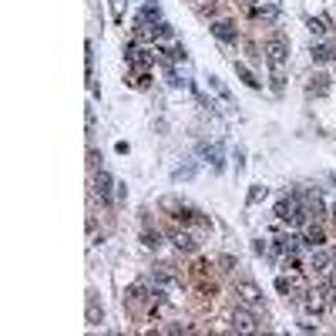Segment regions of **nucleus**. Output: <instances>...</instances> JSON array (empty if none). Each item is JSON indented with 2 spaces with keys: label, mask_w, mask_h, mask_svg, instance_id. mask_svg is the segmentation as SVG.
Listing matches in <instances>:
<instances>
[{
  "label": "nucleus",
  "mask_w": 336,
  "mask_h": 336,
  "mask_svg": "<svg viewBox=\"0 0 336 336\" xmlns=\"http://www.w3.org/2000/svg\"><path fill=\"white\" fill-rule=\"evenodd\" d=\"M276 215L282 219V222H306V212H303V205H299V199H282L279 205H276Z\"/></svg>",
  "instance_id": "obj_1"
},
{
  "label": "nucleus",
  "mask_w": 336,
  "mask_h": 336,
  "mask_svg": "<svg viewBox=\"0 0 336 336\" xmlns=\"http://www.w3.org/2000/svg\"><path fill=\"white\" fill-rule=\"evenodd\" d=\"M235 296H239L246 306H259V303H262V293H259V286H256V282H249V279L235 282Z\"/></svg>",
  "instance_id": "obj_2"
},
{
  "label": "nucleus",
  "mask_w": 336,
  "mask_h": 336,
  "mask_svg": "<svg viewBox=\"0 0 336 336\" xmlns=\"http://www.w3.org/2000/svg\"><path fill=\"white\" fill-rule=\"evenodd\" d=\"M232 329H239V333H256L259 323H256V316H252L249 309H235L232 313Z\"/></svg>",
  "instance_id": "obj_3"
},
{
  "label": "nucleus",
  "mask_w": 336,
  "mask_h": 336,
  "mask_svg": "<svg viewBox=\"0 0 336 336\" xmlns=\"http://www.w3.org/2000/svg\"><path fill=\"white\" fill-rule=\"evenodd\" d=\"M266 61H269L272 67H282V61H286V44H282L279 37L266 44Z\"/></svg>",
  "instance_id": "obj_4"
},
{
  "label": "nucleus",
  "mask_w": 336,
  "mask_h": 336,
  "mask_svg": "<svg viewBox=\"0 0 336 336\" xmlns=\"http://www.w3.org/2000/svg\"><path fill=\"white\" fill-rule=\"evenodd\" d=\"M212 34H215L219 40H225V44H235V40H239V31H235V24H229V20H215V24H212Z\"/></svg>",
  "instance_id": "obj_5"
},
{
  "label": "nucleus",
  "mask_w": 336,
  "mask_h": 336,
  "mask_svg": "<svg viewBox=\"0 0 336 336\" xmlns=\"http://www.w3.org/2000/svg\"><path fill=\"white\" fill-rule=\"evenodd\" d=\"M155 54H161V51H158V47H155V51H138V47H131V51H128V64L148 67V64H155Z\"/></svg>",
  "instance_id": "obj_6"
},
{
  "label": "nucleus",
  "mask_w": 336,
  "mask_h": 336,
  "mask_svg": "<svg viewBox=\"0 0 336 336\" xmlns=\"http://www.w3.org/2000/svg\"><path fill=\"white\" fill-rule=\"evenodd\" d=\"M172 242H175L178 252H195V239L188 232H175V235H172Z\"/></svg>",
  "instance_id": "obj_7"
},
{
  "label": "nucleus",
  "mask_w": 336,
  "mask_h": 336,
  "mask_svg": "<svg viewBox=\"0 0 336 336\" xmlns=\"http://www.w3.org/2000/svg\"><path fill=\"white\" fill-rule=\"evenodd\" d=\"M256 17L262 24H272V20H279V4H266V7L256 10Z\"/></svg>",
  "instance_id": "obj_8"
},
{
  "label": "nucleus",
  "mask_w": 336,
  "mask_h": 336,
  "mask_svg": "<svg viewBox=\"0 0 336 336\" xmlns=\"http://www.w3.org/2000/svg\"><path fill=\"white\" fill-rule=\"evenodd\" d=\"M94 188H98V195H101V199H108V195H111V175H108V172H101V175L94 178Z\"/></svg>",
  "instance_id": "obj_9"
},
{
  "label": "nucleus",
  "mask_w": 336,
  "mask_h": 336,
  "mask_svg": "<svg viewBox=\"0 0 336 336\" xmlns=\"http://www.w3.org/2000/svg\"><path fill=\"white\" fill-rule=\"evenodd\" d=\"M125 296H128V303H145V299L152 296V293H148V289H145L141 282H135V286H131L128 293H125Z\"/></svg>",
  "instance_id": "obj_10"
},
{
  "label": "nucleus",
  "mask_w": 336,
  "mask_h": 336,
  "mask_svg": "<svg viewBox=\"0 0 336 336\" xmlns=\"http://www.w3.org/2000/svg\"><path fill=\"white\" fill-rule=\"evenodd\" d=\"M329 262H333V256H329V252H313V269L316 272H323V269H329Z\"/></svg>",
  "instance_id": "obj_11"
},
{
  "label": "nucleus",
  "mask_w": 336,
  "mask_h": 336,
  "mask_svg": "<svg viewBox=\"0 0 336 336\" xmlns=\"http://www.w3.org/2000/svg\"><path fill=\"white\" fill-rule=\"evenodd\" d=\"M152 276H155V282H158V286H168V282H175V276L168 272V266H158Z\"/></svg>",
  "instance_id": "obj_12"
},
{
  "label": "nucleus",
  "mask_w": 336,
  "mask_h": 336,
  "mask_svg": "<svg viewBox=\"0 0 336 336\" xmlns=\"http://www.w3.org/2000/svg\"><path fill=\"white\" fill-rule=\"evenodd\" d=\"M329 57H333V51H329L326 44H313V61H320V64H323V61H329Z\"/></svg>",
  "instance_id": "obj_13"
},
{
  "label": "nucleus",
  "mask_w": 336,
  "mask_h": 336,
  "mask_svg": "<svg viewBox=\"0 0 336 336\" xmlns=\"http://www.w3.org/2000/svg\"><path fill=\"white\" fill-rule=\"evenodd\" d=\"M235 71H239V78H242V81H246L249 88H259V81H256V78H252V71H249V67H246V64H235Z\"/></svg>",
  "instance_id": "obj_14"
},
{
  "label": "nucleus",
  "mask_w": 336,
  "mask_h": 336,
  "mask_svg": "<svg viewBox=\"0 0 336 336\" xmlns=\"http://www.w3.org/2000/svg\"><path fill=\"white\" fill-rule=\"evenodd\" d=\"M320 242H323L320 229H306V246H320Z\"/></svg>",
  "instance_id": "obj_15"
},
{
  "label": "nucleus",
  "mask_w": 336,
  "mask_h": 336,
  "mask_svg": "<svg viewBox=\"0 0 336 336\" xmlns=\"http://www.w3.org/2000/svg\"><path fill=\"white\" fill-rule=\"evenodd\" d=\"M309 31L316 34V37H323V34H326V24H323V20H316V17H313V20H309Z\"/></svg>",
  "instance_id": "obj_16"
},
{
  "label": "nucleus",
  "mask_w": 336,
  "mask_h": 336,
  "mask_svg": "<svg viewBox=\"0 0 336 336\" xmlns=\"http://www.w3.org/2000/svg\"><path fill=\"white\" fill-rule=\"evenodd\" d=\"M145 246H148V249H158V246H161V235H158V232H155V235L148 232V235H145Z\"/></svg>",
  "instance_id": "obj_17"
},
{
  "label": "nucleus",
  "mask_w": 336,
  "mask_h": 336,
  "mask_svg": "<svg viewBox=\"0 0 336 336\" xmlns=\"http://www.w3.org/2000/svg\"><path fill=\"white\" fill-rule=\"evenodd\" d=\"M259 199H266V188H262V185H256V188L249 192V202H259Z\"/></svg>",
  "instance_id": "obj_18"
},
{
  "label": "nucleus",
  "mask_w": 336,
  "mask_h": 336,
  "mask_svg": "<svg viewBox=\"0 0 336 336\" xmlns=\"http://www.w3.org/2000/svg\"><path fill=\"white\" fill-rule=\"evenodd\" d=\"M199 4H205V7H212V4H215V0H199Z\"/></svg>",
  "instance_id": "obj_19"
},
{
  "label": "nucleus",
  "mask_w": 336,
  "mask_h": 336,
  "mask_svg": "<svg viewBox=\"0 0 336 336\" xmlns=\"http://www.w3.org/2000/svg\"><path fill=\"white\" fill-rule=\"evenodd\" d=\"M333 219H336V205H333Z\"/></svg>",
  "instance_id": "obj_20"
},
{
  "label": "nucleus",
  "mask_w": 336,
  "mask_h": 336,
  "mask_svg": "<svg viewBox=\"0 0 336 336\" xmlns=\"http://www.w3.org/2000/svg\"><path fill=\"white\" fill-rule=\"evenodd\" d=\"M333 262H336V252H333Z\"/></svg>",
  "instance_id": "obj_21"
}]
</instances>
